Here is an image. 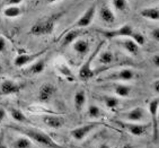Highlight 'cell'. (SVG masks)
I'll return each instance as SVG.
<instances>
[{
    "label": "cell",
    "mask_w": 159,
    "mask_h": 148,
    "mask_svg": "<svg viewBox=\"0 0 159 148\" xmlns=\"http://www.w3.org/2000/svg\"><path fill=\"white\" fill-rule=\"evenodd\" d=\"M9 127L11 129L18 131L21 135L28 137L33 142H36V144H40V145L43 146H48L50 148H61V146L58 145L49 135L44 133L43 131L33 129V128H24V127H19V126H9Z\"/></svg>",
    "instance_id": "1"
},
{
    "label": "cell",
    "mask_w": 159,
    "mask_h": 148,
    "mask_svg": "<svg viewBox=\"0 0 159 148\" xmlns=\"http://www.w3.org/2000/svg\"><path fill=\"white\" fill-rule=\"evenodd\" d=\"M63 15L62 12L60 14H54L49 17H45L44 19H41L36 22L30 30V33L34 36H46V35L52 34L55 28V25L60 17Z\"/></svg>",
    "instance_id": "2"
},
{
    "label": "cell",
    "mask_w": 159,
    "mask_h": 148,
    "mask_svg": "<svg viewBox=\"0 0 159 148\" xmlns=\"http://www.w3.org/2000/svg\"><path fill=\"white\" fill-rule=\"evenodd\" d=\"M135 78V71L131 68H121L108 72L105 76L98 77L99 83H113V81H131Z\"/></svg>",
    "instance_id": "3"
},
{
    "label": "cell",
    "mask_w": 159,
    "mask_h": 148,
    "mask_svg": "<svg viewBox=\"0 0 159 148\" xmlns=\"http://www.w3.org/2000/svg\"><path fill=\"white\" fill-rule=\"evenodd\" d=\"M104 44H105V40L99 41V43H98L97 46L95 48L94 52L89 56V58L87 59V61L80 67L79 71H78V77H79L81 80H88L95 76V74H94V69L92 68V65H93V62H94V60L96 59V56H97L98 52L102 50V48H103Z\"/></svg>",
    "instance_id": "4"
},
{
    "label": "cell",
    "mask_w": 159,
    "mask_h": 148,
    "mask_svg": "<svg viewBox=\"0 0 159 148\" xmlns=\"http://www.w3.org/2000/svg\"><path fill=\"white\" fill-rule=\"evenodd\" d=\"M97 32L102 36H104V40H116V39H123V37H131V35L134 32V28L130 24H124L117 28L98 30Z\"/></svg>",
    "instance_id": "5"
},
{
    "label": "cell",
    "mask_w": 159,
    "mask_h": 148,
    "mask_svg": "<svg viewBox=\"0 0 159 148\" xmlns=\"http://www.w3.org/2000/svg\"><path fill=\"white\" fill-rule=\"evenodd\" d=\"M148 117V112L146 109L141 106H135V108L129 110V111L120 113V119L128 122H138V123H143Z\"/></svg>",
    "instance_id": "6"
},
{
    "label": "cell",
    "mask_w": 159,
    "mask_h": 148,
    "mask_svg": "<svg viewBox=\"0 0 159 148\" xmlns=\"http://www.w3.org/2000/svg\"><path fill=\"white\" fill-rule=\"evenodd\" d=\"M115 123L119 127H121L122 129L128 131L129 133H131L132 136L135 137H142L143 135L147 133L148 123H138V122H128V121L123 120H117L115 121Z\"/></svg>",
    "instance_id": "7"
},
{
    "label": "cell",
    "mask_w": 159,
    "mask_h": 148,
    "mask_svg": "<svg viewBox=\"0 0 159 148\" xmlns=\"http://www.w3.org/2000/svg\"><path fill=\"white\" fill-rule=\"evenodd\" d=\"M95 16H96V5L93 3V5H90L81 14V16L69 28H81V30H84L86 27H89L92 25L94 18H95Z\"/></svg>",
    "instance_id": "8"
},
{
    "label": "cell",
    "mask_w": 159,
    "mask_h": 148,
    "mask_svg": "<svg viewBox=\"0 0 159 148\" xmlns=\"http://www.w3.org/2000/svg\"><path fill=\"white\" fill-rule=\"evenodd\" d=\"M45 52L46 49L42 50V51H37L35 53H20L18 56H16L15 60H14V65L17 68H25L28 65H31L32 62H34L39 58H41Z\"/></svg>",
    "instance_id": "9"
},
{
    "label": "cell",
    "mask_w": 159,
    "mask_h": 148,
    "mask_svg": "<svg viewBox=\"0 0 159 148\" xmlns=\"http://www.w3.org/2000/svg\"><path fill=\"white\" fill-rule=\"evenodd\" d=\"M99 126L98 123H88V124H84V126L77 127V128H74V129L70 131V136L72 137L74 140L76 141H83L84 139L87 138L89 136V133L94 131V130Z\"/></svg>",
    "instance_id": "10"
},
{
    "label": "cell",
    "mask_w": 159,
    "mask_h": 148,
    "mask_svg": "<svg viewBox=\"0 0 159 148\" xmlns=\"http://www.w3.org/2000/svg\"><path fill=\"white\" fill-rule=\"evenodd\" d=\"M158 106H159V99L157 97L152 99L148 104V111H149L151 121H152V135L153 140H158Z\"/></svg>",
    "instance_id": "11"
},
{
    "label": "cell",
    "mask_w": 159,
    "mask_h": 148,
    "mask_svg": "<svg viewBox=\"0 0 159 148\" xmlns=\"http://www.w3.org/2000/svg\"><path fill=\"white\" fill-rule=\"evenodd\" d=\"M43 123L48 126L51 129H61L62 127L66 124V119L62 115L55 113H46L42 115Z\"/></svg>",
    "instance_id": "12"
},
{
    "label": "cell",
    "mask_w": 159,
    "mask_h": 148,
    "mask_svg": "<svg viewBox=\"0 0 159 148\" xmlns=\"http://www.w3.org/2000/svg\"><path fill=\"white\" fill-rule=\"evenodd\" d=\"M81 34H83L81 28H68L60 37V46L66 48L68 45H71L77 39H79Z\"/></svg>",
    "instance_id": "13"
},
{
    "label": "cell",
    "mask_w": 159,
    "mask_h": 148,
    "mask_svg": "<svg viewBox=\"0 0 159 148\" xmlns=\"http://www.w3.org/2000/svg\"><path fill=\"white\" fill-rule=\"evenodd\" d=\"M57 93V87L53 84H43L39 90V101L41 103H48L53 99Z\"/></svg>",
    "instance_id": "14"
},
{
    "label": "cell",
    "mask_w": 159,
    "mask_h": 148,
    "mask_svg": "<svg viewBox=\"0 0 159 148\" xmlns=\"http://www.w3.org/2000/svg\"><path fill=\"white\" fill-rule=\"evenodd\" d=\"M116 43L122 48L124 51L131 54V56H138L140 46L135 43L134 41L130 37H123V39H116Z\"/></svg>",
    "instance_id": "15"
},
{
    "label": "cell",
    "mask_w": 159,
    "mask_h": 148,
    "mask_svg": "<svg viewBox=\"0 0 159 148\" xmlns=\"http://www.w3.org/2000/svg\"><path fill=\"white\" fill-rule=\"evenodd\" d=\"M21 85L17 81H14V80L6 79L3 80L1 85H0V94L2 95H12V94H16L21 90Z\"/></svg>",
    "instance_id": "16"
},
{
    "label": "cell",
    "mask_w": 159,
    "mask_h": 148,
    "mask_svg": "<svg viewBox=\"0 0 159 148\" xmlns=\"http://www.w3.org/2000/svg\"><path fill=\"white\" fill-rule=\"evenodd\" d=\"M46 67V60L45 59L39 58L34 62H32L31 65H28L25 69V74L28 76H36V75L42 74L43 71L45 70Z\"/></svg>",
    "instance_id": "17"
},
{
    "label": "cell",
    "mask_w": 159,
    "mask_h": 148,
    "mask_svg": "<svg viewBox=\"0 0 159 148\" xmlns=\"http://www.w3.org/2000/svg\"><path fill=\"white\" fill-rule=\"evenodd\" d=\"M98 15H99V18H101L102 22L106 25H112L115 22V18H116L115 12L107 5H102V7L99 8V12H98Z\"/></svg>",
    "instance_id": "18"
},
{
    "label": "cell",
    "mask_w": 159,
    "mask_h": 148,
    "mask_svg": "<svg viewBox=\"0 0 159 148\" xmlns=\"http://www.w3.org/2000/svg\"><path fill=\"white\" fill-rule=\"evenodd\" d=\"M97 58V63L101 66H111L115 61V54L111 50H101L98 54L96 56Z\"/></svg>",
    "instance_id": "19"
},
{
    "label": "cell",
    "mask_w": 159,
    "mask_h": 148,
    "mask_svg": "<svg viewBox=\"0 0 159 148\" xmlns=\"http://www.w3.org/2000/svg\"><path fill=\"white\" fill-rule=\"evenodd\" d=\"M110 88L112 90V92H114V94L117 97H122V99L129 97V96L131 95V92H132V88L129 85L121 84V83H114Z\"/></svg>",
    "instance_id": "20"
},
{
    "label": "cell",
    "mask_w": 159,
    "mask_h": 148,
    "mask_svg": "<svg viewBox=\"0 0 159 148\" xmlns=\"http://www.w3.org/2000/svg\"><path fill=\"white\" fill-rule=\"evenodd\" d=\"M71 45H72V50L75 52L80 54V56H86L89 52V49H90L89 41L85 40V39H80V37L77 39Z\"/></svg>",
    "instance_id": "21"
},
{
    "label": "cell",
    "mask_w": 159,
    "mask_h": 148,
    "mask_svg": "<svg viewBox=\"0 0 159 148\" xmlns=\"http://www.w3.org/2000/svg\"><path fill=\"white\" fill-rule=\"evenodd\" d=\"M139 15H140L141 17H143L144 19L157 22L159 19V9L157 6L146 7V8H142V9L139 12Z\"/></svg>",
    "instance_id": "22"
},
{
    "label": "cell",
    "mask_w": 159,
    "mask_h": 148,
    "mask_svg": "<svg viewBox=\"0 0 159 148\" xmlns=\"http://www.w3.org/2000/svg\"><path fill=\"white\" fill-rule=\"evenodd\" d=\"M87 103V95L84 90H79L74 96V105L77 112H81Z\"/></svg>",
    "instance_id": "23"
},
{
    "label": "cell",
    "mask_w": 159,
    "mask_h": 148,
    "mask_svg": "<svg viewBox=\"0 0 159 148\" xmlns=\"http://www.w3.org/2000/svg\"><path fill=\"white\" fill-rule=\"evenodd\" d=\"M10 145H11V148H33L34 142L28 137L23 135L21 137L14 139Z\"/></svg>",
    "instance_id": "24"
},
{
    "label": "cell",
    "mask_w": 159,
    "mask_h": 148,
    "mask_svg": "<svg viewBox=\"0 0 159 148\" xmlns=\"http://www.w3.org/2000/svg\"><path fill=\"white\" fill-rule=\"evenodd\" d=\"M99 99H101V101L104 103V105L108 110H114V109H116L120 105V99L117 96L103 95V96H101Z\"/></svg>",
    "instance_id": "25"
},
{
    "label": "cell",
    "mask_w": 159,
    "mask_h": 148,
    "mask_svg": "<svg viewBox=\"0 0 159 148\" xmlns=\"http://www.w3.org/2000/svg\"><path fill=\"white\" fill-rule=\"evenodd\" d=\"M8 112H9L12 120L16 121V122H18V123H28V122H30L28 119L26 118V115H25L20 110H18V109L8 108Z\"/></svg>",
    "instance_id": "26"
},
{
    "label": "cell",
    "mask_w": 159,
    "mask_h": 148,
    "mask_svg": "<svg viewBox=\"0 0 159 148\" xmlns=\"http://www.w3.org/2000/svg\"><path fill=\"white\" fill-rule=\"evenodd\" d=\"M3 15L7 18H17L23 15V9L19 6H6L3 9Z\"/></svg>",
    "instance_id": "27"
},
{
    "label": "cell",
    "mask_w": 159,
    "mask_h": 148,
    "mask_svg": "<svg viewBox=\"0 0 159 148\" xmlns=\"http://www.w3.org/2000/svg\"><path fill=\"white\" fill-rule=\"evenodd\" d=\"M57 70H58V72L60 75H62L64 78H67L68 80H71V81H74L75 79H76V77H75V75L72 74V71L70 70V68L68 67L67 65H64V63H59V65H57Z\"/></svg>",
    "instance_id": "28"
},
{
    "label": "cell",
    "mask_w": 159,
    "mask_h": 148,
    "mask_svg": "<svg viewBox=\"0 0 159 148\" xmlns=\"http://www.w3.org/2000/svg\"><path fill=\"white\" fill-rule=\"evenodd\" d=\"M103 114L104 113L102 111V109L95 104H90L88 106V109H87V115H88V118H90V119H95V120L101 119V118L103 117Z\"/></svg>",
    "instance_id": "29"
},
{
    "label": "cell",
    "mask_w": 159,
    "mask_h": 148,
    "mask_svg": "<svg viewBox=\"0 0 159 148\" xmlns=\"http://www.w3.org/2000/svg\"><path fill=\"white\" fill-rule=\"evenodd\" d=\"M114 9L120 12H126L129 10V1L128 0H111Z\"/></svg>",
    "instance_id": "30"
},
{
    "label": "cell",
    "mask_w": 159,
    "mask_h": 148,
    "mask_svg": "<svg viewBox=\"0 0 159 148\" xmlns=\"http://www.w3.org/2000/svg\"><path fill=\"white\" fill-rule=\"evenodd\" d=\"M130 39H132V40L134 41L135 43L138 44L139 46H142L144 43H146V37L143 36V34H141L140 32H135L134 31Z\"/></svg>",
    "instance_id": "31"
},
{
    "label": "cell",
    "mask_w": 159,
    "mask_h": 148,
    "mask_svg": "<svg viewBox=\"0 0 159 148\" xmlns=\"http://www.w3.org/2000/svg\"><path fill=\"white\" fill-rule=\"evenodd\" d=\"M24 0H1V6H19Z\"/></svg>",
    "instance_id": "32"
},
{
    "label": "cell",
    "mask_w": 159,
    "mask_h": 148,
    "mask_svg": "<svg viewBox=\"0 0 159 148\" xmlns=\"http://www.w3.org/2000/svg\"><path fill=\"white\" fill-rule=\"evenodd\" d=\"M7 50V43L6 40L0 35V53H5Z\"/></svg>",
    "instance_id": "33"
},
{
    "label": "cell",
    "mask_w": 159,
    "mask_h": 148,
    "mask_svg": "<svg viewBox=\"0 0 159 148\" xmlns=\"http://www.w3.org/2000/svg\"><path fill=\"white\" fill-rule=\"evenodd\" d=\"M150 35H151V37H152L155 41H158L159 40V28L158 27H155L151 31V33H150Z\"/></svg>",
    "instance_id": "34"
},
{
    "label": "cell",
    "mask_w": 159,
    "mask_h": 148,
    "mask_svg": "<svg viewBox=\"0 0 159 148\" xmlns=\"http://www.w3.org/2000/svg\"><path fill=\"white\" fill-rule=\"evenodd\" d=\"M0 148H8L7 144L5 142V136H3V131L0 132Z\"/></svg>",
    "instance_id": "35"
},
{
    "label": "cell",
    "mask_w": 159,
    "mask_h": 148,
    "mask_svg": "<svg viewBox=\"0 0 159 148\" xmlns=\"http://www.w3.org/2000/svg\"><path fill=\"white\" fill-rule=\"evenodd\" d=\"M152 90H153V92L156 93V94H158V93H159V80L158 79L153 80V83H152Z\"/></svg>",
    "instance_id": "36"
},
{
    "label": "cell",
    "mask_w": 159,
    "mask_h": 148,
    "mask_svg": "<svg viewBox=\"0 0 159 148\" xmlns=\"http://www.w3.org/2000/svg\"><path fill=\"white\" fill-rule=\"evenodd\" d=\"M152 63L155 67H158L159 66V54L158 53H156V54H153L152 57Z\"/></svg>",
    "instance_id": "37"
},
{
    "label": "cell",
    "mask_w": 159,
    "mask_h": 148,
    "mask_svg": "<svg viewBox=\"0 0 159 148\" xmlns=\"http://www.w3.org/2000/svg\"><path fill=\"white\" fill-rule=\"evenodd\" d=\"M5 117H6V111H5L3 109H0V126H1V123H2Z\"/></svg>",
    "instance_id": "38"
},
{
    "label": "cell",
    "mask_w": 159,
    "mask_h": 148,
    "mask_svg": "<svg viewBox=\"0 0 159 148\" xmlns=\"http://www.w3.org/2000/svg\"><path fill=\"white\" fill-rule=\"evenodd\" d=\"M59 1H62V0H45V2L50 3V5H52V3H55V2H59Z\"/></svg>",
    "instance_id": "39"
},
{
    "label": "cell",
    "mask_w": 159,
    "mask_h": 148,
    "mask_svg": "<svg viewBox=\"0 0 159 148\" xmlns=\"http://www.w3.org/2000/svg\"><path fill=\"white\" fill-rule=\"evenodd\" d=\"M97 148H111V147L107 145V144H102V145H99Z\"/></svg>",
    "instance_id": "40"
},
{
    "label": "cell",
    "mask_w": 159,
    "mask_h": 148,
    "mask_svg": "<svg viewBox=\"0 0 159 148\" xmlns=\"http://www.w3.org/2000/svg\"><path fill=\"white\" fill-rule=\"evenodd\" d=\"M2 72H3V67L1 66V63H0V75L2 74Z\"/></svg>",
    "instance_id": "41"
},
{
    "label": "cell",
    "mask_w": 159,
    "mask_h": 148,
    "mask_svg": "<svg viewBox=\"0 0 159 148\" xmlns=\"http://www.w3.org/2000/svg\"><path fill=\"white\" fill-rule=\"evenodd\" d=\"M122 148H132V147H131V146H130V145H124Z\"/></svg>",
    "instance_id": "42"
},
{
    "label": "cell",
    "mask_w": 159,
    "mask_h": 148,
    "mask_svg": "<svg viewBox=\"0 0 159 148\" xmlns=\"http://www.w3.org/2000/svg\"><path fill=\"white\" fill-rule=\"evenodd\" d=\"M0 25H1V17H0Z\"/></svg>",
    "instance_id": "43"
},
{
    "label": "cell",
    "mask_w": 159,
    "mask_h": 148,
    "mask_svg": "<svg viewBox=\"0 0 159 148\" xmlns=\"http://www.w3.org/2000/svg\"><path fill=\"white\" fill-rule=\"evenodd\" d=\"M0 6H1V0H0Z\"/></svg>",
    "instance_id": "44"
},
{
    "label": "cell",
    "mask_w": 159,
    "mask_h": 148,
    "mask_svg": "<svg viewBox=\"0 0 159 148\" xmlns=\"http://www.w3.org/2000/svg\"><path fill=\"white\" fill-rule=\"evenodd\" d=\"M96 148H97V147H96Z\"/></svg>",
    "instance_id": "45"
}]
</instances>
